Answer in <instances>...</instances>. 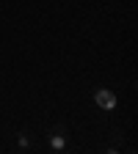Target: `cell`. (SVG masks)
Masks as SVG:
<instances>
[{
    "mask_svg": "<svg viewBox=\"0 0 138 154\" xmlns=\"http://www.w3.org/2000/svg\"><path fill=\"white\" fill-rule=\"evenodd\" d=\"M36 149V140L28 129H19L17 132V151H33Z\"/></svg>",
    "mask_w": 138,
    "mask_h": 154,
    "instance_id": "3957f363",
    "label": "cell"
},
{
    "mask_svg": "<svg viewBox=\"0 0 138 154\" xmlns=\"http://www.w3.org/2000/svg\"><path fill=\"white\" fill-rule=\"evenodd\" d=\"M94 102L100 105L102 110H113V107H116V94L108 91V88H97V91H94Z\"/></svg>",
    "mask_w": 138,
    "mask_h": 154,
    "instance_id": "7a4b0ae2",
    "label": "cell"
},
{
    "mask_svg": "<svg viewBox=\"0 0 138 154\" xmlns=\"http://www.w3.org/2000/svg\"><path fill=\"white\" fill-rule=\"evenodd\" d=\"M47 146H50L55 154H64V151L72 149V140H69V129H66V124H55V127H50V132H47Z\"/></svg>",
    "mask_w": 138,
    "mask_h": 154,
    "instance_id": "6da1fadb",
    "label": "cell"
}]
</instances>
